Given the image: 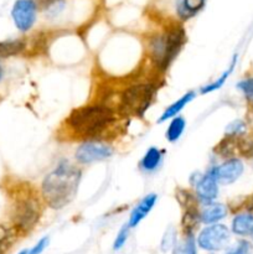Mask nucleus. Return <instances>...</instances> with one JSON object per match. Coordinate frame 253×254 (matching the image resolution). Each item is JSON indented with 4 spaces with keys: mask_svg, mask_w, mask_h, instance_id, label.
I'll list each match as a JSON object with an SVG mask.
<instances>
[{
    "mask_svg": "<svg viewBox=\"0 0 253 254\" xmlns=\"http://www.w3.org/2000/svg\"><path fill=\"white\" fill-rule=\"evenodd\" d=\"M47 245H49V238L44 237L42 240H40L39 242H37V245L35 246L31 251H29L26 254H41L44 252L45 248L47 247Z\"/></svg>",
    "mask_w": 253,
    "mask_h": 254,
    "instance_id": "nucleus-26",
    "label": "nucleus"
},
{
    "mask_svg": "<svg viewBox=\"0 0 253 254\" xmlns=\"http://www.w3.org/2000/svg\"><path fill=\"white\" fill-rule=\"evenodd\" d=\"M186 122L183 117H176L171 121V123L169 124V128L166 130V139H168L170 143L178 140L181 136V134L184 133V129H185Z\"/></svg>",
    "mask_w": 253,
    "mask_h": 254,
    "instance_id": "nucleus-18",
    "label": "nucleus"
},
{
    "mask_svg": "<svg viewBox=\"0 0 253 254\" xmlns=\"http://www.w3.org/2000/svg\"><path fill=\"white\" fill-rule=\"evenodd\" d=\"M25 49V42L21 40H11V41H0V59L15 56Z\"/></svg>",
    "mask_w": 253,
    "mask_h": 254,
    "instance_id": "nucleus-16",
    "label": "nucleus"
},
{
    "mask_svg": "<svg viewBox=\"0 0 253 254\" xmlns=\"http://www.w3.org/2000/svg\"><path fill=\"white\" fill-rule=\"evenodd\" d=\"M251 251H252V245L248 241L241 240L225 254H251Z\"/></svg>",
    "mask_w": 253,
    "mask_h": 254,
    "instance_id": "nucleus-23",
    "label": "nucleus"
},
{
    "mask_svg": "<svg viewBox=\"0 0 253 254\" xmlns=\"http://www.w3.org/2000/svg\"><path fill=\"white\" fill-rule=\"evenodd\" d=\"M227 215V207L222 203H210L201 212L200 220L207 225H215L218 221L223 220Z\"/></svg>",
    "mask_w": 253,
    "mask_h": 254,
    "instance_id": "nucleus-13",
    "label": "nucleus"
},
{
    "mask_svg": "<svg viewBox=\"0 0 253 254\" xmlns=\"http://www.w3.org/2000/svg\"><path fill=\"white\" fill-rule=\"evenodd\" d=\"M39 203L34 198H24L14 208V222L20 230H29L39 221Z\"/></svg>",
    "mask_w": 253,
    "mask_h": 254,
    "instance_id": "nucleus-7",
    "label": "nucleus"
},
{
    "mask_svg": "<svg viewBox=\"0 0 253 254\" xmlns=\"http://www.w3.org/2000/svg\"><path fill=\"white\" fill-rule=\"evenodd\" d=\"M173 254H196V243L192 235H188L180 243L175 245Z\"/></svg>",
    "mask_w": 253,
    "mask_h": 254,
    "instance_id": "nucleus-21",
    "label": "nucleus"
},
{
    "mask_svg": "<svg viewBox=\"0 0 253 254\" xmlns=\"http://www.w3.org/2000/svg\"><path fill=\"white\" fill-rule=\"evenodd\" d=\"M195 96H196L195 92H188V93H186L185 96L181 97L179 101H176L175 103H173L171 106H169L168 108L165 109V112L161 114L160 119H159V123H163V122H165L166 119L176 117V114H178L179 112H180L181 109L186 106V104L190 103V102L195 98Z\"/></svg>",
    "mask_w": 253,
    "mask_h": 254,
    "instance_id": "nucleus-15",
    "label": "nucleus"
},
{
    "mask_svg": "<svg viewBox=\"0 0 253 254\" xmlns=\"http://www.w3.org/2000/svg\"><path fill=\"white\" fill-rule=\"evenodd\" d=\"M196 193L198 200L203 203H212L218 195V181L216 176V166L211 169L206 175L201 176L196 184Z\"/></svg>",
    "mask_w": 253,
    "mask_h": 254,
    "instance_id": "nucleus-9",
    "label": "nucleus"
},
{
    "mask_svg": "<svg viewBox=\"0 0 253 254\" xmlns=\"http://www.w3.org/2000/svg\"><path fill=\"white\" fill-rule=\"evenodd\" d=\"M231 231L225 225H211L201 231L197 237V243L202 250L208 252H218L230 245Z\"/></svg>",
    "mask_w": 253,
    "mask_h": 254,
    "instance_id": "nucleus-5",
    "label": "nucleus"
},
{
    "mask_svg": "<svg viewBox=\"0 0 253 254\" xmlns=\"http://www.w3.org/2000/svg\"><path fill=\"white\" fill-rule=\"evenodd\" d=\"M155 89L150 84H136L124 91L121 98V112L126 116H141L153 101Z\"/></svg>",
    "mask_w": 253,
    "mask_h": 254,
    "instance_id": "nucleus-4",
    "label": "nucleus"
},
{
    "mask_svg": "<svg viewBox=\"0 0 253 254\" xmlns=\"http://www.w3.org/2000/svg\"><path fill=\"white\" fill-rule=\"evenodd\" d=\"M186 35L181 26H171L149 41V55L160 68H166L174 61L185 44Z\"/></svg>",
    "mask_w": 253,
    "mask_h": 254,
    "instance_id": "nucleus-3",
    "label": "nucleus"
},
{
    "mask_svg": "<svg viewBox=\"0 0 253 254\" xmlns=\"http://www.w3.org/2000/svg\"><path fill=\"white\" fill-rule=\"evenodd\" d=\"M206 0H179L176 12L181 20H189L195 16L203 6Z\"/></svg>",
    "mask_w": 253,
    "mask_h": 254,
    "instance_id": "nucleus-14",
    "label": "nucleus"
},
{
    "mask_svg": "<svg viewBox=\"0 0 253 254\" xmlns=\"http://www.w3.org/2000/svg\"><path fill=\"white\" fill-rule=\"evenodd\" d=\"M155 202H156V195L150 193V195L145 196V197H144L143 200L135 206V208L131 211L130 217H129V223H128L129 227L130 228L136 227V226H138L139 223H140L141 221L149 215V212L153 210Z\"/></svg>",
    "mask_w": 253,
    "mask_h": 254,
    "instance_id": "nucleus-11",
    "label": "nucleus"
},
{
    "mask_svg": "<svg viewBox=\"0 0 253 254\" xmlns=\"http://www.w3.org/2000/svg\"><path fill=\"white\" fill-rule=\"evenodd\" d=\"M37 16V4L35 0H16L11 10L14 24L20 31H29L34 26Z\"/></svg>",
    "mask_w": 253,
    "mask_h": 254,
    "instance_id": "nucleus-6",
    "label": "nucleus"
},
{
    "mask_svg": "<svg viewBox=\"0 0 253 254\" xmlns=\"http://www.w3.org/2000/svg\"><path fill=\"white\" fill-rule=\"evenodd\" d=\"M2 78V68H1V66H0V79Z\"/></svg>",
    "mask_w": 253,
    "mask_h": 254,
    "instance_id": "nucleus-27",
    "label": "nucleus"
},
{
    "mask_svg": "<svg viewBox=\"0 0 253 254\" xmlns=\"http://www.w3.org/2000/svg\"><path fill=\"white\" fill-rule=\"evenodd\" d=\"M114 114L104 106L76 108L67 118L69 128L82 136H93L103 131L113 122Z\"/></svg>",
    "mask_w": 253,
    "mask_h": 254,
    "instance_id": "nucleus-2",
    "label": "nucleus"
},
{
    "mask_svg": "<svg viewBox=\"0 0 253 254\" xmlns=\"http://www.w3.org/2000/svg\"><path fill=\"white\" fill-rule=\"evenodd\" d=\"M27 252H26V251H22V252H20L19 254H26Z\"/></svg>",
    "mask_w": 253,
    "mask_h": 254,
    "instance_id": "nucleus-28",
    "label": "nucleus"
},
{
    "mask_svg": "<svg viewBox=\"0 0 253 254\" xmlns=\"http://www.w3.org/2000/svg\"><path fill=\"white\" fill-rule=\"evenodd\" d=\"M0 254H1V247H0Z\"/></svg>",
    "mask_w": 253,
    "mask_h": 254,
    "instance_id": "nucleus-30",
    "label": "nucleus"
},
{
    "mask_svg": "<svg viewBox=\"0 0 253 254\" xmlns=\"http://www.w3.org/2000/svg\"><path fill=\"white\" fill-rule=\"evenodd\" d=\"M237 88L242 92L251 108H253V77H247L238 82Z\"/></svg>",
    "mask_w": 253,
    "mask_h": 254,
    "instance_id": "nucleus-22",
    "label": "nucleus"
},
{
    "mask_svg": "<svg viewBox=\"0 0 253 254\" xmlns=\"http://www.w3.org/2000/svg\"><path fill=\"white\" fill-rule=\"evenodd\" d=\"M245 171V165L240 158H230L223 161L220 166H216V176L221 185H230L237 181Z\"/></svg>",
    "mask_w": 253,
    "mask_h": 254,
    "instance_id": "nucleus-10",
    "label": "nucleus"
},
{
    "mask_svg": "<svg viewBox=\"0 0 253 254\" xmlns=\"http://www.w3.org/2000/svg\"><path fill=\"white\" fill-rule=\"evenodd\" d=\"M161 161V153L158 148L151 146L141 160V168L145 171H153L159 166Z\"/></svg>",
    "mask_w": 253,
    "mask_h": 254,
    "instance_id": "nucleus-17",
    "label": "nucleus"
},
{
    "mask_svg": "<svg viewBox=\"0 0 253 254\" xmlns=\"http://www.w3.org/2000/svg\"><path fill=\"white\" fill-rule=\"evenodd\" d=\"M246 131H247V124L241 119H236L226 128V136L232 139H240L246 135Z\"/></svg>",
    "mask_w": 253,
    "mask_h": 254,
    "instance_id": "nucleus-20",
    "label": "nucleus"
},
{
    "mask_svg": "<svg viewBox=\"0 0 253 254\" xmlns=\"http://www.w3.org/2000/svg\"><path fill=\"white\" fill-rule=\"evenodd\" d=\"M231 230L235 235L241 236V237L251 236L253 231V212L243 211V212L237 213L232 220Z\"/></svg>",
    "mask_w": 253,
    "mask_h": 254,
    "instance_id": "nucleus-12",
    "label": "nucleus"
},
{
    "mask_svg": "<svg viewBox=\"0 0 253 254\" xmlns=\"http://www.w3.org/2000/svg\"><path fill=\"white\" fill-rule=\"evenodd\" d=\"M81 175V170L72 164H59L42 181V196L47 205L55 210L68 205L76 197Z\"/></svg>",
    "mask_w": 253,
    "mask_h": 254,
    "instance_id": "nucleus-1",
    "label": "nucleus"
},
{
    "mask_svg": "<svg viewBox=\"0 0 253 254\" xmlns=\"http://www.w3.org/2000/svg\"><path fill=\"white\" fill-rule=\"evenodd\" d=\"M113 154V149L101 141H86L76 150L77 161L81 164H89L108 159Z\"/></svg>",
    "mask_w": 253,
    "mask_h": 254,
    "instance_id": "nucleus-8",
    "label": "nucleus"
},
{
    "mask_svg": "<svg viewBox=\"0 0 253 254\" xmlns=\"http://www.w3.org/2000/svg\"><path fill=\"white\" fill-rule=\"evenodd\" d=\"M251 238H252V240H253V231H252V233H251Z\"/></svg>",
    "mask_w": 253,
    "mask_h": 254,
    "instance_id": "nucleus-29",
    "label": "nucleus"
},
{
    "mask_svg": "<svg viewBox=\"0 0 253 254\" xmlns=\"http://www.w3.org/2000/svg\"><path fill=\"white\" fill-rule=\"evenodd\" d=\"M173 247H175V232L173 228H169V231H166L165 236H164L163 242H161V250L166 252Z\"/></svg>",
    "mask_w": 253,
    "mask_h": 254,
    "instance_id": "nucleus-25",
    "label": "nucleus"
},
{
    "mask_svg": "<svg viewBox=\"0 0 253 254\" xmlns=\"http://www.w3.org/2000/svg\"><path fill=\"white\" fill-rule=\"evenodd\" d=\"M236 64H237V55H235V56H233L232 62H231V64H230V67H228V68H227V71L223 72L222 76L218 77V78L216 79L215 82H212V83H210V84H208V86L203 87V88L201 89V93H202V94L210 93V92L216 91V89H220L221 87H222L223 84H225V82L227 81L228 76H230V74L232 73V71H233V68H235Z\"/></svg>",
    "mask_w": 253,
    "mask_h": 254,
    "instance_id": "nucleus-19",
    "label": "nucleus"
},
{
    "mask_svg": "<svg viewBox=\"0 0 253 254\" xmlns=\"http://www.w3.org/2000/svg\"><path fill=\"white\" fill-rule=\"evenodd\" d=\"M129 228L130 227L126 225V226H123V228H122L121 231H119V233L117 235L116 240H114V243H113L114 251L121 250V248L126 245V240H128V236H129Z\"/></svg>",
    "mask_w": 253,
    "mask_h": 254,
    "instance_id": "nucleus-24",
    "label": "nucleus"
}]
</instances>
